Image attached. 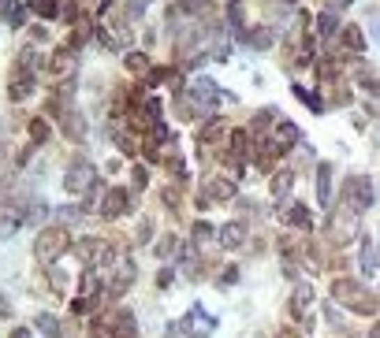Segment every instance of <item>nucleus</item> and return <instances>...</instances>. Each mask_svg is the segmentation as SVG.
<instances>
[{
    "label": "nucleus",
    "mask_w": 380,
    "mask_h": 338,
    "mask_svg": "<svg viewBox=\"0 0 380 338\" xmlns=\"http://www.w3.org/2000/svg\"><path fill=\"white\" fill-rule=\"evenodd\" d=\"M332 298H335V305H343V309H351V312H362V316H373L380 309V301L358 279H335L332 282Z\"/></svg>",
    "instance_id": "obj_1"
},
{
    "label": "nucleus",
    "mask_w": 380,
    "mask_h": 338,
    "mask_svg": "<svg viewBox=\"0 0 380 338\" xmlns=\"http://www.w3.org/2000/svg\"><path fill=\"white\" fill-rule=\"evenodd\" d=\"M71 249V234H68V227H45L38 238H34V257H38V264H45V268H52L56 260L63 257Z\"/></svg>",
    "instance_id": "obj_2"
},
{
    "label": "nucleus",
    "mask_w": 380,
    "mask_h": 338,
    "mask_svg": "<svg viewBox=\"0 0 380 338\" xmlns=\"http://www.w3.org/2000/svg\"><path fill=\"white\" fill-rule=\"evenodd\" d=\"M343 209L354 212V216H362L365 209H373V182H369L365 175L347 179V186H343Z\"/></svg>",
    "instance_id": "obj_3"
},
{
    "label": "nucleus",
    "mask_w": 380,
    "mask_h": 338,
    "mask_svg": "<svg viewBox=\"0 0 380 338\" xmlns=\"http://www.w3.org/2000/svg\"><path fill=\"white\" fill-rule=\"evenodd\" d=\"M220 101H224V90H220L216 82H209V79H198V82H194L190 90H187V104H190L198 115L213 112V108L220 104Z\"/></svg>",
    "instance_id": "obj_4"
},
{
    "label": "nucleus",
    "mask_w": 380,
    "mask_h": 338,
    "mask_svg": "<svg viewBox=\"0 0 380 338\" xmlns=\"http://www.w3.org/2000/svg\"><path fill=\"white\" fill-rule=\"evenodd\" d=\"M93 179H97V171H93L90 160H71L68 175H63V190L68 193H86L93 186Z\"/></svg>",
    "instance_id": "obj_5"
},
{
    "label": "nucleus",
    "mask_w": 380,
    "mask_h": 338,
    "mask_svg": "<svg viewBox=\"0 0 380 338\" xmlns=\"http://www.w3.org/2000/svg\"><path fill=\"white\" fill-rule=\"evenodd\" d=\"M79 257L86 260V268H108L116 260L112 246L101 242V238H86V242H79Z\"/></svg>",
    "instance_id": "obj_6"
},
{
    "label": "nucleus",
    "mask_w": 380,
    "mask_h": 338,
    "mask_svg": "<svg viewBox=\"0 0 380 338\" xmlns=\"http://www.w3.org/2000/svg\"><path fill=\"white\" fill-rule=\"evenodd\" d=\"M179 331H183V335H194V338H205V335L216 331V320L202 309V305H194V309L187 312V320L179 323Z\"/></svg>",
    "instance_id": "obj_7"
},
{
    "label": "nucleus",
    "mask_w": 380,
    "mask_h": 338,
    "mask_svg": "<svg viewBox=\"0 0 380 338\" xmlns=\"http://www.w3.org/2000/svg\"><path fill=\"white\" fill-rule=\"evenodd\" d=\"M60 130L68 134L71 141H86V119H82V112L75 104H63V112H60Z\"/></svg>",
    "instance_id": "obj_8"
},
{
    "label": "nucleus",
    "mask_w": 380,
    "mask_h": 338,
    "mask_svg": "<svg viewBox=\"0 0 380 338\" xmlns=\"http://www.w3.org/2000/svg\"><path fill=\"white\" fill-rule=\"evenodd\" d=\"M131 212V193L127 190H108L105 201H101V216L105 220H119V216Z\"/></svg>",
    "instance_id": "obj_9"
},
{
    "label": "nucleus",
    "mask_w": 380,
    "mask_h": 338,
    "mask_svg": "<svg viewBox=\"0 0 380 338\" xmlns=\"http://www.w3.org/2000/svg\"><path fill=\"white\" fill-rule=\"evenodd\" d=\"M131 282H135V260L131 257L116 260V275H112V282H108V293L119 298L123 290H131Z\"/></svg>",
    "instance_id": "obj_10"
},
{
    "label": "nucleus",
    "mask_w": 380,
    "mask_h": 338,
    "mask_svg": "<svg viewBox=\"0 0 380 338\" xmlns=\"http://www.w3.org/2000/svg\"><path fill=\"white\" fill-rule=\"evenodd\" d=\"M38 90V82H34V71H15L12 74V86H8V97L19 104V101H26L30 93Z\"/></svg>",
    "instance_id": "obj_11"
},
{
    "label": "nucleus",
    "mask_w": 380,
    "mask_h": 338,
    "mask_svg": "<svg viewBox=\"0 0 380 338\" xmlns=\"http://www.w3.org/2000/svg\"><path fill=\"white\" fill-rule=\"evenodd\" d=\"M298 141H302V130H298L295 123H287V119H284V123H276V130H273V145H276L280 152L295 149Z\"/></svg>",
    "instance_id": "obj_12"
},
{
    "label": "nucleus",
    "mask_w": 380,
    "mask_h": 338,
    "mask_svg": "<svg viewBox=\"0 0 380 338\" xmlns=\"http://www.w3.org/2000/svg\"><path fill=\"white\" fill-rule=\"evenodd\" d=\"M238 41H246L250 49H273L276 45V30L268 26H257V30H243V34H235Z\"/></svg>",
    "instance_id": "obj_13"
},
{
    "label": "nucleus",
    "mask_w": 380,
    "mask_h": 338,
    "mask_svg": "<svg viewBox=\"0 0 380 338\" xmlns=\"http://www.w3.org/2000/svg\"><path fill=\"white\" fill-rule=\"evenodd\" d=\"M317 204L332 209V163H317Z\"/></svg>",
    "instance_id": "obj_14"
},
{
    "label": "nucleus",
    "mask_w": 380,
    "mask_h": 338,
    "mask_svg": "<svg viewBox=\"0 0 380 338\" xmlns=\"http://www.w3.org/2000/svg\"><path fill=\"white\" fill-rule=\"evenodd\" d=\"M340 45H343V52H354V56H362V52H365V34H362V26H343V30H340Z\"/></svg>",
    "instance_id": "obj_15"
},
{
    "label": "nucleus",
    "mask_w": 380,
    "mask_h": 338,
    "mask_svg": "<svg viewBox=\"0 0 380 338\" xmlns=\"http://www.w3.org/2000/svg\"><path fill=\"white\" fill-rule=\"evenodd\" d=\"M112 316V338H135V316L127 312V309H116V312H108Z\"/></svg>",
    "instance_id": "obj_16"
},
{
    "label": "nucleus",
    "mask_w": 380,
    "mask_h": 338,
    "mask_svg": "<svg viewBox=\"0 0 380 338\" xmlns=\"http://www.w3.org/2000/svg\"><path fill=\"white\" fill-rule=\"evenodd\" d=\"M231 201L235 198V182L231 179H209L205 182V201Z\"/></svg>",
    "instance_id": "obj_17"
},
{
    "label": "nucleus",
    "mask_w": 380,
    "mask_h": 338,
    "mask_svg": "<svg viewBox=\"0 0 380 338\" xmlns=\"http://www.w3.org/2000/svg\"><path fill=\"white\" fill-rule=\"evenodd\" d=\"M284 220H287L291 227H302V231H310V227H313L310 209H306V204H298V201H291L287 209H284Z\"/></svg>",
    "instance_id": "obj_18"
},
{
    "label": "nucleus",
    "mask_w": 380,
    "mask_h": 338,
    "mask_svg": "<svg viewBox=\"0 0 380 338\" xmlns=\"http://www.w3.org/2000/svg\"><path fill=\"white\" fill-rule=\"evenodd\" d=\"M216 238H220L224 249H238L246 242V231H243V223H224L220 231H216Z\"/></svg>",
    "instance_id": "obj_19"
},
{
    "label": "nucleus",
    "mask_w": 380,
    "mask_h": 338,
    "mask_svg": "<svg viewBox=\"0 0 380 338\" xmlns=\"http://www.w3.org/2000/svg\"><path fill=\"white\" fill-rule=\"evenodd\" d=\"M0 15H4V23L12 26V30H19L26 23V12H23V4H19V0H4V4H0Z\"/></svg>",
    "instance_id": "obj_20"
},
{
    "label": "nucleus",
    "mask_w": 380,
    "mask_h": 338,
    "mask_svg": "<svg viewBox=\"0 0 380 338\" xmlns=\"http://www.w3.org/2000/svg\"><path fill=\"white\" fill-rule=\"evenodd\" d=\"M52 74H75V67H79V60H75V49H60L56 56H52Z\"/></svg>",
    "instance_id": "obj_21"
},
{
    "label": "nucleus",
    "mask_w": 380,
    "mask_h": 338,
    "mask_svg": "<svg viewBox=\"0 0 380 338\" xmlns=\"http://www.w3.org/2000/svg\"><path fill=\"white\" fill-rule=\"evenodd\" d=\"M310 305H313V287H310V282H298V287H295V298H291V312L302 316Z\"/></svg>",
    "instance_id": "obj_22"
},
{
    "label": "nucleus",
    "mask_w": 380,
    "mask_h": 338,
    "mask_svg": "<svg viewBox=\"0 0 380 338\" xmlns=\"http://www.w3.org/2000/svg\"><path fill=\"white\" fill-rule=\"evenodd\" d=\"M362 271H365V275L380 271V249L369 242V238H362Z\"/></svg>",
    "instance_id": "obj_23"
},
{
    "label": "nucleus",
    "mask_w": 380,
    "mask_h": 338,
    "mask_svg": "<svg viewBox=\"0 0 380 338\" xmlns=\"http://www.w3.org/2000/svg\"><path fill=\"white\" fill-rule=\"evenodd\" d=\"M291 186H295V175H291V171H276L273 186H268V190H273V201H284L291 193Z\"/></svg>",
    "instance_id": "obj_24"
},
{
    "label": "nucleus",
    "mask_w": 380,
    "mask_h": 338,
    "mask_svg": "<svg viewBox=\"0 0 380 338\" xmlns=\"http://www.w3.org/2000/svg\"><path fill=\"white\" fill-rule=\"evenodd\" d=\"M231 156L238 163L250 156V134H246V130H231Z\"/></svg>",
    "instance_id": "obj_25"
},
{
    "label": "nucleus",
    "mask_w": 380,
    "mask_h": 338,
    "mask_svg": "<svg viewBox=\"0 0 380 338\" xmlns=\"http://www.w3.org/2000/svg\"><path fill=\"white\" fill-rule=\"evenodd\" d=\"M291 93H295L302 104H310L313 112H324V101H321V97L313 93V90H306V86H302V82H295V86H291Z\"/></svg>",
    "instance_id": "obj_26"
},
{
    "label": "nucleus",
    "mask_w": 380,
    "mask_h": 338,
    "mask_svg": "<svg viewBox=\"0 0 380 338\" xmlns=\"http://www.w3.org/2000/svg\"><path fill=\"white\" fill-rule=\"evenodd\" d=\"M317 34H321V38L340 34V19H335V12H321V15H317Z\"/></svg>",
    "instance_id": "obj_27"
},
{
    "label": "nucleus",
    "mask_w": 380,
    "mask_h": 338,
    "mask_svg": "<svg viewBox=\"0 0 380 338\" xmlns=\"http://www.w3.org/2000/svg\"><path fill=\"white\" fill-rule=\"evenodd\" d=\"M26 134H30V141H34V145H45V141H49V134H52V130H49V123H45V119H30V127H26Z\"/></svg>",
    "instance_id": "obj_28"
},
{
    "label": "nucleus",
    "mask_w": 380,
    "mask_h": 338,
    "mask_svg": "<svg viewBox=\"0 0 380 338\" xmlns=\"http://www.w3.org/2000/svg\"><path fill=\"white\" fill-rule=\"evenodd\" d=\"M30 12H38L41 19H60V4L56 0H30Z\"/></svg>",
    "instance_id": "obj_29"
},
{
    "label": "nucleus",
    "mask_w": 380,
    "mask_h": 338,
    "mask_svg": "<svg viewBox=\"0 0 380 338\" xmlns=\"http://www.w3.org/2000/svg\"><path fill=\"white\" fill-rule=\"evenodd\" d=\"M127 71H135V74H149V56L146 52H127Z\"/></svg>",
    "instance_id": "obj_30"
},
{
    "label": "nucleus",
    "mask_w": 380,
    "mask_h": 338,
    "mask_svg": "<svg viewBox=\"0 0 380 338\" xmlns=\"http://www.w3.org/2000/svg\"><path fill=\"white\" fill-rule=\"evenodd\" d=\"M23 223H26L23 216H0V238H12Z\"/></svg>",
    "instance_id": "obj_31"
},
{
    "label": "nucleus",
    "mask_w": 380,
    "mask_h": 338,
    "mask_svg": "<svg viewBox=\"0 0 380 338\" xmlns=\"http://www.w3.org/2000/svg\"><path fill=\"white\" fill-rule=\"evenodd\" d=\"M38 60H41L38 49H23V52H19V67H15V71H34Z\"/></svg>",
    "instance_id": "obj_32"
},
{
    "label": "nucleus",
    "mask_w": 380,
    "mask_h": 338,
    "mask_svg": "<svg viewBox=\"0 0 380 338\" xmlns=\"http://www.w3.org/2000/svg\"><path fill=\"white\" fill-rule=\"evenodd\" d=\"M179 246H183L179 238H176V234H168V238H160V242H157V249H153V253H157V257H172Z\"/></svg>",
    "instance_id": "obj_33"
},
{
    "label": "nucleus",
    "mask_w": 380,
    "mask_h": 338,
    "mask_svg": "<svg viewBox=\"0 0 380 338\" xmlns=\"http://www.w3.org/2000/svg\"><path fill=\"white\" fill-rule=\"evenodd\" d=\"M45 216H49V204H45V201H34V204H30V212L23 216V220H26V223H41Z\"/></svg>",
    "instance_id": "obj_34"
},
{
    "label": "nucleus",
    "mask_w": 380,
    "mask_h": 338,
    "mask_svg": "<svg viewBox=\"0 0 380 338\" xmlns=\"http://www.w3.org/2000/svg\"><path fill=\"white\" fill-rule=\"evenodd\" d=\"M227 19H231L235 34H243V30H246V15H243V8H238V4H231V8H227Z\"/></svg>",
    "instance_id": "obj_35"
},
{
    "label": "nucleus",
    "mask_w": 380,
    "mask_h": 338,
    "mask_svg": "<svg viewBox=\"0 0 380 338\" xmlns=\"http://www.w3.org/2000/svg\"><path fill=\"white\" fill-rule=\"evenodd\" d=\"M213 238H216V231H213V227L209 223H194V242H213Z\"/></svg>",
    "instance_id": "obj_36"
},
{
    "label": "nucleus",
    "mask_w": 380,
    "mask_h": 338,
    "mask_svg": "<svg viewBox=\"0 0 380 338\" xmlns=\"http://www.w3.org/2000/svg\"><path fill=\"white\" fill-rule=\"evenodd\" d=\"M60 4V19H75L79 15V4H75V0H56Z\"/></svg>",
    "instance_id": "obj_37"
},
{
    "label": "nucleus",
    "mask_w": 380,
    "mask_h": 338,
    "mask_svg": "<svg viewBox=\"0 0 380 338\" xmlns=\"http://www.w3.org/2000/svg\"><path fill=\"white\" fill-rule=\"evenodd\" d=\"M142 12H146V0H131V4H127V15L131 19H138Z\"/></svg>",
    "instance_id": "obj_38"
},
{
    "label": "nucleus",
    "mask_w": 380,
    "mask_h": 338,
    "mask_svg": "<svg viewBox=\"0 0 380 338\" xmlns=\"http://www.w3.org/2000/svg\"><path fill=\"white\" fill-rule=\"evenodd\" d=\"M273 119H280V115H276V112H268V108H265V112H257V119H254V123H257V127H268Z\"/></svg>",
    "instance_id": "obj_39"
},
{
    "label": "nucleus",
    "mask_w": 380,
    "mask_h": 338,
    "mask_svg": "<svg viewBox=\"0 0 380 338\" xmlns=\"http://www.w3.org/2000/svg\"><path fill=\"white\" fill-rule=\"evenodd\" d=\"M220 282H224V287H231V282H238V268L231 264V268H227L224 275H220Z\"/></svg>",
    "instance_id": "obj_40"
},
{
    "label": "nucleus",
    "mask_w": 380,
    "mask_h": 338,
    "mask_svg": "<svg viewBox=\"0 0 380 338\" xmlns=\"http://www.w3.org/2000/svg\"><path fill=\"white\" fill-rule=\"evenodd\" d=\"M52 287H56L60 293H63V290H68V275H60V271H56V268H52Z\"/></svg>",
    "instance_id": "obj_41"
},
{
    "label": "nucleus",
    "mask_w": 380,
    "mask_h": 338,
    "mask_svg": "<svg viewBox=\"0 0 380 338\" xmlns=\"http://www.w3.org/2000/svg\"><path fill=\"white\" fill-rule=\"evenodd\" d=\"M168 74H172V71H165V67H160V71H149V86H160Z\"/></svg>",
    "instance_id": "obj_42"
},
{
    "label": "nucleus",
    "mask_w": 380,
    "mask_h": 338,
    "mask_svg": "<svg viewBox=\"0 0 380 338\" xmlns=\"http://www.w3.org/2000/svg\"><path fill=\"white\" fill-rule=\"evenodd\" d=\"M135 186H149V171L146 168H135Z\"/></svg>",
    "instance_id": "obj_43"
},
{
    "label": "nucleus",
    "mask_w": 380,
    "mask_h": 338,
    "mask_svg": "<svg viewBox=\"0 0 380 338\" xmlns=\"http://www.w3.org/2000/svg\"><path fill=\"white\" fill-rule=\"evenodd\" d=\"M12 338H34V335H30V327H15Z\"/></svg>",
    "instance_id": "obj_44"
},
{
    "label": "nucleus",
    "mask_w": 380,
    "mask_h": 338,
    "mask_svg": "<svg viewBox=\"0 0 380 338\" xmlns=\"http://www.w3.org/2000/svg\"><path fill=\"white\" fill-rule=\"evenodd\" d=\"M365 90H369V93H377V97H380V82H365Z\"/></svg>",
    "instance_id": "obj_45"
},
{
    "label": "nucleus",
    "mask_w": 380,
    "mask_h": 338,
    "mask_svg": "<svg viewBox=\"0 0 380 338\" xmlns=\"http://www.w3.org/2000/svg\"><path fill=\"white\" fill-rule=\"evenodd\" d=\"M369 338H380V323L373 327V331H369Z\"/></svg>",
    "instance_id": "obj_46"
},
{
    "label": "nucleus",
    "mask_w": 380,
    "mask_h": 338,
    "mask_svg": "<svg viewBox=\"0 0 380 338\" xmlns=\"http://www.w3.org/2000/svg\"><path fill=\"white\" fill-rule=\"evenodd\" d=\"M280 338H298V335H295V331H284V335H280Z\"/></svg>",
    "instance_id": "obj_47"
},
{
    "label": "nucleus",
    "mask_w": 380,
    "mask_h": 338,
    "mask_svg": "<svg viewBox=\"0 0 380 338\" xmlns=\"http://www.w3.org/2000/svg\"><path fill=\"white\" fill-rule=\"evenodd\" d=\"M377 41H380V26H377Z\"/></svg>",
    "instance_id": "obj_48"
},
{
    "label": "nucleus",
    "mask_w": 380,
    "mask_h": 338,
    "mask_svg": "<svg viewBox=\"0 0 380 338\" xmlns=\"http://www.w3.org/2000/svg\"><path fill=\"white\" fill-rule=\"evenodd\" d=\"M0 4H4V0H0Z\"/></svg>",
    "instance_id": "obj_49"
}]
</instances>
